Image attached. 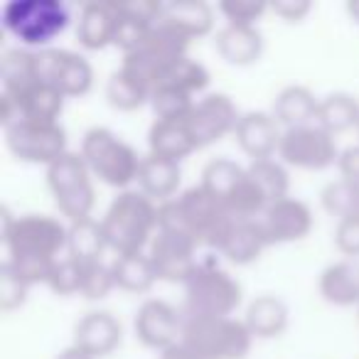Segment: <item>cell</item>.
<instances>
[{
	"label": "cell",
	"mask_w": 359,
	"mask_h": 359,
	"mask_svg": "<svg viewBox=\"0 0 359 359\" xmlns=\"http://www.w3.org/2000/svg\"><path fill=\"white\" fill-rule=\"evenodd\" d=\"M160 229L185 231L197 244L210 246V249H222L229 231L239 219L229 215L210 192L202 185L190 187L182 195L172 197L168 202L158 205Z\"/></svg>",
	"instance_id": "cell-1"
},
{
	"label": "cell",
	"mask_w": 359,
	"mask_h": 359,
	"mask_svg": "<svg viewBox=\"0 0 359 359\" xmlns=\"http://www.w3.org/2000/svg\"><path fill=\"white\" fill-rule=\"evenodd\" d=\"M101 224H104L109 249H114L118 256L140 254L160 229L158 205L143 192L123 190L114 197Z\"/></svg>",
	"instance_id": "cell-2"
},
{
	"label": "cell",
	"mask_w": 359,
	"mask_h": 359,
	"mask_svg": "<svg viewBox=\"0 0 359 359\" xmlns=\"http://www.w3.org/2000/svg\"><path fill=\"white\" fill-rule=\"evenodd\" d=\"M185 344L197 359H244L254 342L244 320L215 318V315L182 313V334Z\"/></svg>",
	"instance_id": "cell-3"
},
{
	"label": "cell",
	"mask_w": 359,
	"mask_h": 359,
	"mask_svg": "<svg viewBox=\"0 0 359 359\" xmlns=\"http://www.w3.org/2000/svg\"><path fill=\"white\" fill-rule=\"evenodd\" d=\"M202 187L234 219H256L269 210V200L251 177L249 168L231 158H215L202 170Z\"/></svg>",
	"instance_id": "cell-4"
},
{
	"label": "cell",
	"mask_w": 359,
	"mask_h": 359,
	"mask_svg": "<svg viewBox=\"0 0 359 359\" xmlns=\"http://www.w3.org/2000/svg\"><path fill=\"white\" fill-rule=\"evenodd\" d=\"M72 15L62 0H11L0 11L3 30L27 47L45 50L67 30Z\"/></svg>",
	"instance_id": "cell-5"
},
{
	"label": "cell",
	"mask_w": 359,
	"mask_h": 359,
	"mask_svg": "<svg viewBox=\"0 0 359 359\" xmlns=\"http://www.w3.org/2000/svg\"><path fill=\"white\" fill-rule=\"evenodd\" d=\"M81 158L86 160L91 175L106 182L111 187H128L133 180H138L140 155L121 140L114 130L109 128H89L81 140Z\"/></svg>",
	"instance_id": "cell-6"
},
{
	"label": "cell",
	"mask_w": 359,
	"mask_h": 359,
	"mask_svg": "<svg viewBox=\"0 0 359 359\" xmlns=\"http://www.w3.org/2000/svg\"><path fill=\"white\" fill-rule=\"evenodd\" d=\"M47 185L55 197V205L69 222H81L91 217L96 202L91 170L81 153L67 150L60 160L47 168Z\"/></svg>",
	"instance_id": "cell-7"
},
{
	"label": "cell",
	"mask_w": 359,
	"mask_h": 359,
	"mask_svg": "<svg viewBox=\"0 0 359 359\" xmlns=\"http://www.w3.org/2000/svg\"><path fill=\"white\" fill-rule=\"evenodd\" d=\"M241 283L224 269L212 261L197 264L192 276L185 280V308L182 313L192 315H215L229 318L241 305Z\"/></svg>",
	"instance_id": "cell-8"
},
{
	"label": "cell",
	"mask_w": 359,
	"mask_h": 359,
	"mask_svg": "<svg viewBox=\"0 0 359 359\" xmlns=\"http://www.w3.org/2000/svg\"><path fill=\"white\" fill-rule=\"evenodd\" d=\"M69 226L47 215H22L11 226L3 244L8 249V259H57L62 249H67Z\"/></svg>",
	"instance_id": "cell-9"
},
{
	"label": "cell",
	"mask_w": 359,
	"mask_h": 359,
	"mask_svg": "<svg viewBox=\"0 0 359 359\" xmlns=\"http://www.w3.org/2000/svg\"><path fill=\"white\" fill-rule=\"evenodd\" d=\"M278 158L283 165H293L300 170H325L339 160V150L334 135L323 126H295L283 128L278 145Z\"/></svg>",
	"instance_id": "cell-10"
},
{
	"label": "cell",
	"mask_w": 359,
	"mask_h": 359,
	"mask_svg": "<svg viewBox=\"0 0 359 359\" xmlns=\"http://www.w3.org/2000/svg\"><path fill=\"white\" fill-rule=\"evenodd\" d=\"M8 150L22 163L47 165L67 153V130L60 123H35V121H20V123L6 128Z\"/></svg>",
	"instance_id": "cell-11"
},
{
	"label": "cell",
	"mask_w": 359,
	"mask_h": 359,
	"mask_svg": "<svg viewBox=\"0 0 359 359\" xmlns=\"http://www.w3.org/2000/svg\"><path fill=\"white\" fill-rule=\"evenodd\" d=\"M197 241L185 231H172V229H158L150 241V261L158 280H168V283H182L192 276L197 269Z\"/></svg>",
	"instance_id": "cell-12"
},
{
	"label": "cell",
	"mask_w": 359,
	"mask_h": 359,
	"mask_svg": "<svg viewBox=\"0 0 359 359\" xmlns=\"http://www.w3.org/2000/svg\"><path fill=\"white\" fill-rule=\"evenodd\" d=\"M37 79L52 84L65 96H84L94 84V69L81 55L72 50H37Z\"/></svg>",
	"instance_id": "cell-13"
},
{
	"label": "cell",
	"mask_w": 359,
	"mask_h": 359,
	"mask_svg": "<svg viewBox=\"0 0 359 359\" xmlns=\"http://www.w3.org/2000/svg\"><path fill=\"white\" fill-rule=\"evenodd\" d=\"M241 114L236 111L234 101L226 94H207L205 99L195 101L192 111L187 114L185 123L190 133L195 135L197 145L205 148L217 140H222L226 133H234Z\"/></svg>",
	"instance_id": "cell-14"
},
{
	"label": "cell",
	"mask_w": 359,
	"mask_h": 359,
	"mask_svg": "<svg viewBox=\"0 0 359 359\" xmlns=\"http://www.w3.org/2000/svg\"><path fill=\"white\" fill-rule=\"evenodd\" d=\"M133 330L145 347L165 352L180 342L182 334V310H175L160 298H148L138 308L133 320Z\"/></svg>",
	"instance_id": "cell-15"
},
{
	"label": "cell",
	"mask_w": 359,
	"mask_h": 359,
	"mask_svg": "<svg viewBox=\"0 0 359 359\" xmlns=\"http://www.w3.org/2000/svg\"><path fill=\"white\" fill-rule=\"evenodd\" d=\"M271 244H293L310 234L313 229V212L298 197H283V200L269 205L261 217Z\"/></svg>",
	"instance_id": "cell-16"
},
{
	"label": "cell",
	"mask_w": 359,
	"mask_h": 359,
	"mask_svg": "<svg viewBox=\"0 0 359 359\" xmlns=\"http://www.w3.org/2000/svg\"><path fill=\"white\" fill-rule=\"evenodd\" d=\"M234 135L239 148L251 160H264V158H273V153H278L283 130H280L278 121L273 118V114L246 111V114H241L239 123H236Z\"/></svg>",
	"instance_id": "cell-17"
},
{
	"label": "cell",
	"mask_w": 359,
	"mask_h": 359,
	"mask_svg": "<svg viewBox=\"0 0 359 359\" xmlns=\"http://www.w3.org/2000/svg\"><path fill=\"white\" fill-rule=\"evenodd\" d=\"M123 327L106 310H94L84 315L74 327V347L84 349L89 357H106L121 344Z\"/></svg>",
	"instance_id": "cell-18"
},
{
	"label": "cell",
	"mask_w": 359,
	"mask_h": 359,
	"mask_svg": "<svg viewBox=\"0 0 359 359\" xmlns=\"http://www.w3.org/2000/svg\"><path fill=\"white\" fill-rule=\"evenodd\" d=\"M116 22H118L116 0H89L81 6L76 40L86 50H104L114 45Z\"/></svg>",
	"instance_id": "cell-19"
},
{
	"label": "cell",
	"mask_w": 359,
	"mask_h": 359,
	"mask_svg": "<svg viewBox=\"0 0 359 359\" xmlns=\"http://www.w3.org/2000/svg\"><path fill=\"white\" fill-rule=\"evenodd\" d=\"M180 180H182V170L180 163L168 158H160V155H143L138 170V187L145 197L158 202H168L175 197L180 187Z\"/></svg>",
	"instance_id": "cell-20"
},
{
	"label": "cell",
	"mask_w": 359,
	"mask_h": 359,
	"mask_svg": "<svg viewBox=\"0 0 359 359\" xmlns=\"http://www.w3.org/2000/svg\"><path fill=\"white\" fill-rule=\"evenodd\" d=\"M217 52L222 60L236 67L254 65L264 52V37L256 30V25H231L226 22L219 32H217Z\"/></svg>",
	"instance_id": "cell-21"
},
{
	"label": "cell",
	"mask_w": 359,
	"mask_h": 359,
	"mask_svg": "<svg viewBox=\"0 0 359 359\" xmlns=\"http://www.w3.org/2000/svg\"><path fill=\"white\" fill-rule=\"evenodd\" d=\"M320 295L337 308L359 305V261L344 259L330 264L320 273Z\"/></svg>",
	"instance_id": "cell-22"
},
{
	"label": "cell",
	"mask_w": 359,
	"mask_h": 359,
	"mask_svg": "<svg viewBox=\"0 0 359 359\" xmlns=\"http://www.w3.org/2000/svg\"><path fill=\"white\" fill-rule=\"evenodd\" d=\"M148 148L153 155H160V158L168 160H185L187 155L195 153L200 145H197L195 135L190 133L185 118L182 121H158L150 126L148 130Z\"/></svg>",
	"instance_id": "cell-23"
},
{
	"label": "cell",
	"mask_w": 359,
	"mask_h": 359,
	"mask_svg": "<svg viewBox=\"0 0 359 359\" xmlns=\"http://www.w3.org/2000/svg\"><path fill=\"white\" fill-rule=\"evenodd\" d=\"M168 25L177 27L180 32L190 40L205 37L215 27V8L205 0H170L163 6V15Z\"/></svg>",
	"instance_id": "cell-24"
},
{
	"label": "cell",
	"mask_w": 359,
	"mask_h": 359,
	"mask_svg": "<svg viewBox=\"0 0 359 359\" xmlns=\"http://www.w3.org/2000/svg\"><path fill=\"white\" fill-rule=\"evenodd\" d=\"M266 246H271V241L266 236L261 219H239L234 224V229L229 231L226 241L222 244L219 254H224L231 264L246 266V264H254L264 254Z\"/></svg>",
	"instance_id": "cell-25"
},
{
	"label": "cell",
	"mask_w": 359,
	"mask_h": 359,
	"mask_svg": "<svg viewBox=\"0 0 359 359\" xmlns=\"http://www.w3.org/2000/svg\"><path fill=\"white\" fill-rule=\"evenodd\" d=\"M244 323L256 339L280 337L288 327V308L278 295L264 293L249 303Z\"/></svg>",
	"instance_id": "cell-26"
},
{
	"label": "cell",
	"mask_w": 359,
	"mask_h": 359,
	"mask_svg": "<svg viewBox=\"0 0 359 359\" xmlns=\"http://www.w3.org/2000/svg\"><path fill=\"white\" fill-rule=\"evenodd\" d=\"M320 99L308 86H285L273 101V118L283 128H295V126H310L318 121Z\"/></svg>",
	"instance_id": "cell-27"
},
{
	"label": "cell",
	"mask_w": 359,
	"mask_h": 359,
	"mask_svg": "<svg viewBox=\"0 0 359 359\" xmlns=\"http://www.w3.org/2000/svg\"><path fill=\"white\" fill-rule=\"evenodd\" d=\"M11 96V94H8ZM20 106L22 121H35V123H60V114L65 109V99L60 89H55L52 84L37 81L30 89H25L20 96H13Z\"/></svg>",
	"instance_id": "cell-28"
},
{
	"label": "cell",
	"mask_w": 359,
	"mask_h": 359,
	"mask_svg": "<svg viewBox=\"0 0 359 359\" xmlns=\"http://www.w3.org/2000/svg\"><path fill=\"white\" fill-rule=\"evenodd\" d=\"M318 126H323L327 133L337 135L359 126V99L347 91H332L323 96L318 106Z\"/></svg>",
	"instance_id": "cell-29"
},
{
	"label": "cell",
	"mask_w": 359,
	"mask_h": 359,
	"mask_svg": "<svg viewBox=\"0 0 359 359\" xmlns=\"http://www.w3.org/2000/svg\"><path fill=\"white\" fill-rule=\"evenodd\" d=\"M106 249H109V241H106L104 224L99 219L86 217V219L69 224L67 251H69L72 259L81 261V264H91V261H101Z\"/></svg>",
	"instance_id": "cell-30"
},
{
	"label": "cell",
	"mask_w": 359,
	"mask_h": 359,
	"mask_svg": "<svg viewBox=\"0 0 359 359\" xmlns=\"http://www.w3.org/2000/svg\"><path fill=\"white\" fill-rule=\"evenodd\" d=\"M114 269L116 285L121 290H128V293H145V290L153 288V283L158 280L153 269V261L148 254H123L116 256V261L111 264Z\"/></svg>",
	"instance_id": "cell-31"
},
{
	"label": "cell",
	"mask_w": 359,
	"mask_h": 359,
	"mask_svg": "<svg viewBox=\"0 0 359 359\" xmlns=\"http://www.w3.org/2000/svg\"><path fill=\"white\" fill-rule=\"evenodd\" d=\"M0 81H3V94L20 96L25 89L37 84L35 72V52L30 50H8L0 60Z\"/></svg>",
	"instance_id": "cell-32"
},
{
	"label": "cell",
	"mask_w": 359,
	"mask_h": 359,
	"mask_svg": "<svg viewBox=\"0 0 359 359\" xmlns=\"http://www.w3.org/2000/svg\"><path fill=\"white\" fill-rule=\"evenodd\" d=\"M150 94H153V91H150L143 81L135 79L133 74H128L126 69L114 72V74L109 76V81H106V99L118 111L140 109L145 101H150Z\"/></svg>",
	"instance_id": "cell-33"
},
{
	"label": "cell",
	"mask_w": 359,
	"mask_h": 359,
	"mask_svg": "<svg viewBox=\"0 0 359 359\" xmlns=\"http://www.w3.org/2000/svg\"><path fill=\"white\" fill-rule=\"evenodd\" d=\"M210 84V72L202 62L192 60V57H180L175 60L168 69L163 72L158 86H172V89L185 91V94H197ZM155 86V89H158ZM153 89V91H155Z\"/></svg>",
	"instance_id": "cell-34"
},
{
	"label": "cell",
	"mask_w": 359,
	"mask_h": 359,
	"mask_svg": "<svg viewBox=\"0 0 359 359\" xmlns=\"http://www.w3.org/2000/svg\"><path fill=\"white\" fill-rule=\"evenodd\" d=\"M249 172H251V177L256 180V185L261 187V192L266 195L269 205L288 197L290 180H288V170H285V165L280 163V160H273V158L251 160Z\"/></svg>",
	"instance_id": "cell-35"
},
{
	"label": "cell",
	"mask_w": 359,
	"mask_h": 359,
	"mask_svg": "<svg viewBox=\"0 0 359 359\" xmlns=\"http://www.w3.org/2000/svg\"><path fill=\"white\" fill-rule=\"evenodd\" d=\"M320 202H323L325 212L339 217V219L359 215L357 182H349V180H344V177L332 180V182H327V185L323 187V192H320Z\"/></svg>",
	"instance_id": "cell-36"
},
{
	"label": "cell",
	"mask_w": 359,
	"mask_h": 359,
	"mask_svg": "<svg viewBox=\"0 0 359 359\" xmlns=\"http://www.w3.org/2000/svg\"><path fill=\"white\" fill-rule=\"evenodd\" d=\"M150 106H153V114L158 116V121H182L192 111L195 99H192V94L172 89V86H158L150 96Z\"/></svg>",
	"instance_id": "cell-37"
},
{
	"label": "cell",
	"mask_w": 359,
	"mask_h": 359,
	"mask_svg": "<svg viewBox=\"0 0 359 359\" xmlns=\"http://www.w3.org/2000/svg\"><path fill=\"white\" fill-rule=\"evenodd\" d=\"M81 280H84V264L67 256V259L55 264L50 280H47V288L57 295H74L81 293Z\"/></svg>",
	"instance_id": "cell-38"
},
{
	"label": "cell",
	"mask_w": 359,
	"mask_h": 359,
	"mask_svg": "<svg viewBox=\"0 0 359 359\" xmlns=\"http://www.w3.org/2000/svg\"><path fill=\"white\" fill-rule=\"evenodd\" d=\"M116 285L114 269L104 261H91L84 264V280H81V295L89 300H101L111 293Z\"/></svg>",
	"instance_id": "cell-39"
},
{
	"label": "cell",
	"mask_w": 359,
	"mask_h": 359,
	"mask_svg": "<svg viewBox=\"0 0 359 359\" xmlns=\"http://www.w3.org/2000/svg\"><path fill=\"white\" fill-rule=\"evenodd\" d=\"M217 11L231 25H256V20L266 11H271V6L266 0H222L219 6H217Z\"/></svg>",
	"instance_id": "cell-40"
},
{
	"label": "cell",
	"mask_w": 359,
	"mask_h": 359,
	"mask_svg": "<svg viewBox=\"0 0 359 359\" xmlns=\"http://www.w3.org/2000/svg\"><path fill=\"white\" fill-rule=\"evenodd\" d=\"M118 8V6H116ZM148 22H140V20H133L128 15H121L118 13V22H116V32H114V45L118 47L123 55H130V52L140 50L150 32Z\"/></svg>",
	"instance_id": "cell-41"
},
{
	"label": "cell",
	"mask_w": 359,
	"mask_h": 359,
	"mask_svg": "<svg viewBox=\"0 0 359 359\" xmlns=\"http://www.w3.org/2000/svg\"><path fill=\"white\" fill-rule=\"evenodd\" d=\"M27 290H30V285L22 283L15 271L11 269V264L3 261L0 264V308L6 310V313L20 308L27 300Z\"/></svg>",
	"instance_id": "cell-42"
},
{
	"label": "cell",
	"mask_w": 359,
	"mask_h": 359,
	"mask_svg": "<svg viewBox=\"0 0 359 359\" xmlns=\"http://www.w3.org/2000/svg\"><path fill=\"white\" fill-rule=\"evenodd\" d=\"M6 261L18 273V278L32 288V285H37V283L47 285V280H50V276H52V269H55V264L60 259H6Z\"/></svg>",
	"instance_id": "cell-43"
},
{
	"label": "cell",
	"mask_w": 359,
	"mask_h": 359,
	"mask_svg": "<svg viewBox=\"0 0 359 359\" xmlns=\"http://www.w3.org/2000/svg\"><path fill=\"white\" fill-rule=\"evenodd\" d=\"M334 246H337L344 256H349V259H357L359 256V215L344 217V219L337 222Z\"/></svg>",
	"instance_id": "cell-44"
},
{
	"label": "cell",
	"mask_w": 359,
	"mask_h": 359,
	"mask_svg": "<svg viewBox=\"0 0 359 359\" xmlns=\"http://www.w3.org/2000/svg\"><path fill=\"white\" fill-rule=\"evenodd\" d=\"M269 6H271V11L278 18H283L285 22H300L313 11V3H310V0H273Z\"/></svg>",
	"instance_id": "cell-45"
},
{
	"label": "cell",
	"mask_w": 359,
	"mask_h": 359,
	"mask_svg": "<svg viewBox=\"0 0 359 359\" xmlns=\"http://www.w3.org/2000/svg\"><path fill=\"white\" fill-rule=\"evenodd\" d=\"M337 168H339V175L349 182H357L359 185V143L357 145H349L339 153V160H337Z\"/></svg>",
	"instance_id": "cell-46"
},
{
	"label": "cell",
	"mask_w": 359,
	"mask_h": 359,
	"mask_svg": "<svg viewBox=\"0 0 359 359\" xmlns=\"http://www.w3.org/2000/svg\"><path fill=\"white\" fill-rule=\"evenodd\" d=\"M160 359H197V357L185 347V344L177 342V344H172V347L165 349V352L160 354Z\"/></svg>",
	"instance_id": "cell-47"
},
{
	"label": "cell",
	"mask_w": 359,
	"mask_h": 359,
	"mask_svg": "<svg viewBox=\"0 0 359 359\" xmlns=\"http://www.w3.org/2000/svg\"><path fill=\"white\" fill-rule=\"evenodd\" d=\"M57 359H94V357H89L84 349H79V347H74V344H72V347H67Z\"/></svg>",
	"instance_id": "cell-48"
},
{
	"label": "cell",
	"mask_w": 359,
	"mask_h": 359,
	"mask_svg": "<svg viewBox=\"0 0 359 359\" xmlns=\"http://www.w3.org/2000/svg\"><path fill=\"white\" fill-rule=\"evenodd\" d=\"M347 13H349V18H352V20L359 25V0H349V3H347Z\"/></svg>",
	"instance_id": "cell-49"
},
{
	"label": "cell",
	"mask_w": 359,
	"mask_h": 359,
	"mask_svg": "<svg viewBox=\"0 0 359 359\" xmlns=\"http://www.w3.org/2000/svg\"><path fill=\"white\" fill-rule=\"evenodd\" d=\"M357 130H359V126H357Z\"/></svg>",
	"instance_id": "cell-50"
},
{
	"label": "cell",
	"mask_w": 359,
	"mask_h": 359,
	"mask_svg": "<svg viewBox=\"0 0 359 359\" xmlns=\"http://www.w3.org/2000/svg\"><path fill=\"white\" fill-rule=\"evenodd\" d=\"M357 187H359V185H357Z\"/></svg>",
	"instance_id": "cell-51"
}]
</instances>
